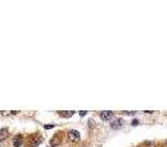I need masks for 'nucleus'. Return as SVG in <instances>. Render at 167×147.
<instances>
[{
    "mask_svg": "<svg viewBox=\"0 0 167 147\" xmlns=\"http://www.w3.org/2000/svg\"><path fill=\"white\" fill-rule=\"evenodd\" d=\"M163 147H167V140L164 141V143H163Z\"/></svg>",
    "mask_w": 167,
    "mask_h": 147,
    "instance_id": "12",
    "label": "nucleus"
},
{
    "mask_svg": "<svg viewBox=\"0 0 167 147\" xmlns=\"http://www.w3.org/2000/svg\"><path fill=\"white\" fill-rule=\"evenodd\" d=\"M138 124H139V121H136V119H133V121H132V125H133V126H136Z\"/></svg>",
    "mask_w": 167,
    "mask_h": 147,
    "instance_id": "9",
    "label": "nucleus"
},
{
    "mask_svg": "<svg viewBox=\"0 0 167 147\" xmlns=\"http://www.w3.org/2000/svg\"><path fill=\"white\" fill-rule=\"evenodd\" d=\"M41 141H43V137H41L40 134H32V135H29L28 137L27 144H28V147H38Z\"/></svg>",
    "mask_w": 167,
    "mask_h": 147,
    "instance_id": "1",
    "label": "nucleus"
},
{
    "mask_svg": "<svg viewBox=\"0 0 167 147\" xmlns=\"http://www.w3.org/2000/svg\"><path fill=\"white\" fill-rule=\"evenodd\" d=\"M60 146V134H57L56 137H53L50 141V147H59Z\"/></svg>",
    "mask_w": 167,
    "mask_h": 147,
    "instance_id": "5",
    "label": "nucleus"
},
{
    "mask_svg": "<svg viewBox=\"0 0 167 147\" xmlns=\"http://www.w3.org/2000/svg\"><path fill=\"white\" fill-rule=\"evenodd\" d=\"M79 138H81L79 131H76V130H69V131H67V140H69V141L75 143V141H79Z\"/></svg>",
    "mask_w": 167,
    "mask_h": 147,
    "instance_id": "2",
    "label": "nucleus"
},
{
    "mask_svg": "<svg viewBox=\"0 0 167 147\" xmlns=\"http://www.w3.org/2000/svg\"><path fill=\"white\" fill-rule=\"evenodd\" d=\"M122 124H123L122 119H114V121L111 122V128H113V130H119V128L122 126Z\"/></svg>",
    "mask_w": 167,
    "mask_h": 147,
    "instance_id": "7",
    "label": "nucleus"
},
{
    "mask_svg": "<svg viewBox=\"0 0 167 147\" xmlns=\"http://www.w3.org/2000/svg\"><path fill=\"white\" fill-rule=\"evenodd\" d=\"M7 135H9L7 128H2V130H0V143H2V141H5V140L7 138Z\"/></svg>",
    "mask_w": 167,
    "mask_h": 147,
    "instance_id": "6",
    "label": "nucleus"
},
{
    "mask_svg": "<svg viewBox=\"0 0 167 147\" xmlns=\"http://www.w3.org/2000/svg\"><path fill=\"white\" fill-rule=\"evenodd\" d=\"M85 113H87L85 110H81V112H79V115H81V116H85Z\"/></svg>",
    "mask_w": 167,
    "mask_h": 147,
    "instance_id": "11",
    "label": "nucleus"
},
{
    "mask_svg": "<svg viewBox=\"0 0 167 147\" xmlns=\"http://www.w3.org/2000/svg\"><path fill=\"white\" fill-rule=\"evenodd\" d=\"M22 144H24V137H22V135H15L13 147H22Z\"/></svg>",
    "mask_w": 167,
    "mask_h": 147,
    "instance_id": "4",
    "label": "nucleus"
},
{
    "mask_svg": "<svg viewBox=\"0 0 167 147\" xmlns=\"http://www.w3.org/2000/svg\"><path fill=\"white\" fill-rule=\"evenodd\" d=\"M100 118H101L103 121H110L111 118H113V112H110V110H104L100 113Z\"/></svg>",
    "mask_w": 167,
    "mask_h": 147,
    "instance_id": "3",
    "label": "nucleus"
},
{
    "mask_svg": "<svg viewBox=\"0 0 167 147\" xmlns=\"http://www.w3.org/2000/svg\"><path fill=\"white\" fill-rule=\"evenodd\" d=\"M53 126H54V125L51 124V125H45V126H44V128H45V130H50V128H53Z\"/></svg>",
    "mask_w": 167,
    "mask_h": 147,
    "instance_id": "10",
    "label": "nucleus"
},
{
    "mask_svg": "<svg viewBox=\"0 0 167 147\" xmlns=\"http://www.w3.org/2000/svg\"><path fill=\"white\" fill-rule=\"evenodd\" d=\"M59 115H60V116H63V118H71L73 115V112H72V110H69V112H59Z\"/></svg>",
    "mask_w": 167,
    "mask_h": 147,
    "instance_id": "8",
    "label": "nucleus"
}]
</instances>
